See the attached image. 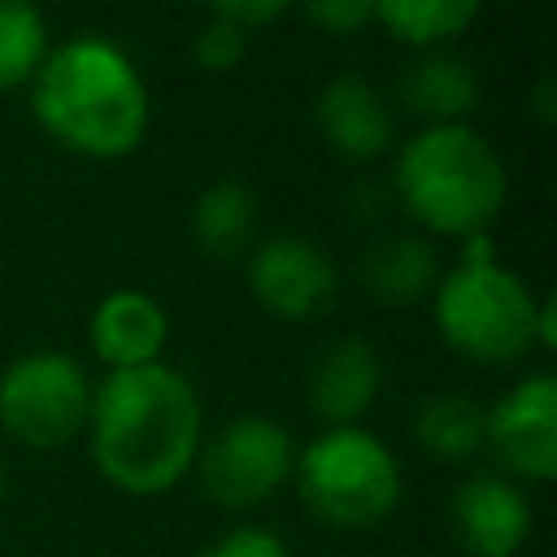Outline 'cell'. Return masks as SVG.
I'll use <instances>...</instances> for the list:
<instances>
[{
    "mask_svg": "<svg viewBox=\"0 0 557 557\" xmlns=\"http://www.w3.org/2000/svg\"><path fill=\"white\" fill-rule=\"evenodd\" d=\"M0 500H4V470H0Z\"/></svg>",
    "mask_w": 557,
    "mask_h": 557,
    "instance_id": "24",
    "label": "cell"
},
{
    "mask_svg": "<svg viewBox=\"0 0 557 557\" xmlns=\"http://www.w3.org/2000/svg\"><path fill=\"white\" fill-rule=\"evenodd\" d=\"M48 57V22L35 0H0V91L35 78Z\"/></svg>",
    "mask_w": 557,
    "mask_h": 557,
    "instance_id": "19",
    "label": "cell"
},
{
    "mask_svg": "<svg viewBox=\"0 0 557 557\" xmlns=\"http://www.w3.org/2000/svg\"><path fill=\"white\" fill-rule=\"evenodd\" d=\"M205 4L213 9V17L252 30V26H265V22L283 17V13H287L292 4H300V0H205Z\"/></svg>",
    "mask_w": 557,
    "mask_h": 557,
    "instance_id": "23",
    "label": "cell"
},
{
    "mask_svg": "<svg viewBox=\"0 0 557 557\" xmlns=\"http://www.w3.org/2000/svg\"><path fill=\"white\" fill-rule=\"evenodd\" d=\"M483 0H374V22L387 26L400 44L435 48L461 35L479 17Z\"/></svg>",
    "mask_w": 557,
    "mask_h": 557,
    "instance_id": "18",
    "label": "cell"
},
{
    "mask_svg": "<svg viewBox=\"0 0 557 557\" xmlns=\"http://www.w3.org/2000/svg\"><path fill=\"white\" fill-rule=\"evenodd\" d=\"M39 126L83 157H126L148 131V87L131 57L104 35H74L30 78Z\"/></svg>",
    "mask_w": 557,
    "mask_h": 557,
    "instance_id": "2",
    "label": "cell"
},
{
    "mask_svg": "<svg viewBox=\"0 0 557 557\" xmlns=\"http://www.w3.org/2000/svg\"><path fill=\"white\" fill-rule=\"evenodd\" d=\"M292 466H296L292 435L278 422L248 413L213 431L209 444H200L191 470L200 479V492L218 509H257L292 479Z\"/></svg>",
    "mask_w": 557,
    "mask_h": 557,
    "instance_id": "7",
    "label": "cell"
},
{
    "mask_svg": "<svg viewBox=\"0 0 557 557\" xmlns=\"http://www.w3.org/2000/svg\"><path fill=\"white\" fill-rule=\"evenodd\" d=\"M87 335H91L96 357L109 370H135V366L161 361L170 322H165V309L148 292L122 287V292H109L96 305Z\"/></svg>",
    "mask_w": 557,
    "mask_h": 557,
    "instance_id": "13",
    "label": "cell"
},
{
    "mask_svg": "<svg viewBox=\"0 0 557 557\" xmlns=\"http://www.w3.org/2000/svg\"><path fill=\"white\" fill-rule=\"evenodd\" d=\"M257 235V196L235 178L209 183L191 205V239L209 257H235Z\"/></svg>",
    "mask_w": 557,
    "mask_h": 557,
    "instance_id": "16",
    "label": "cell"
},
{
    "mask_svg": "<svg viewBox=\"0 0 557 557\" xmlns=\"http://www.w3.org/2000/svg\"><path fill=\"white\" fill-rule=\"evenodd\" d=\"M87 444L96 470L113 487L131 496L170 492L205 444L196 387L161 361L109 370L91 387Z\"/></svg>",
    "mask_w": 557,
    "mask_h": 557,
    "instance_id": "1",
    "label": "cell"
},
{
    "mask_svg": "<svg viewBox=\"0 0 557 557\" xmlns=\"http://www.w3.org/2000/svg\"><path fill=\"white\" fill-rule=\"evenodd\" d=\"M91 383L70 352H26L0 374V426L39 453L65 448L87 431Z\"/></svg>",
    "mask_w": 557,
    "mask_h": 557,
    "instance_id": "6",
    "label": "cell"
},
{
    "mask_svg": "<svg viewBox=\"0 0 557 557\" xmlns=\"http://www.w3.org/2000/svg\"><path fill=\"white\" fill-rule=\"evenodd\" d=\"M435 283H440V257L418 235H400L366 261V287L383 305H413L431 296Z\"/></svg>",
    "mask_w": 557,
    "mask_h": 557,
    "instance_id": "17",
    "label": "cell"
},
{
    "mask_svg": "<svg viewBox=\"0 0 557 557\" xmlns=\"http://www.w3.org/2000/svg\"><path fill=\"white\" fill-rule=\"evenodd\" d=\"M400 104L426 126H453L466 122L479 109V74L466 57L453 52H422L400 74Z\"/></svg>",
    "mask_w": 557,
    "mask_h": 557,
    "instance_id": "14",
    "label": "cell"
},
{
    "mask_svg": "<svg viewBox=\"0 0 557 557\" xmlns=\"http://www.w3.org/2000/svg\"><path fill=\"white\" fill-rule=\"evenodd\" d=\"M313 122L344 161H374L392 144V109L361 74H335L313 100Z\"/></svg>",
    "mask_w": 557,
    "mask_h": 557,
    "instance_id": "11",
    "label": "cell"
},
{
    "mask_svg": "<svg viewBox=\"0 0 557 557\" xmlns=\"http://www.w3.org/2000/svg\"><path fill=\"white\" fill-rule=\"evenodd\" d=\"M413 440L426 448V457L461 466L474 453L487 448V409L474 396L448 392V396H431L418 413H413Z\"/></svg>",
    "mask_w": 557,
    "mask_h": 557,
    "instance_id": "15",
    "label": "cell"
},
{
    "mask_svg": "<svg viewBox=\"0 0 557 557\" xmlns=\"http://www.w3.org/2000/svg\"><path fill=\"white\" fill-rule=\"evenodd\" d=\"M244 52H248V30L235 26V22H222V17L205 22V26L196 30V39H191L196 65H200V70H213V74L235 70V65L244 61Z\"/></svg>",
    "mask_w": 557,
    "mask_h": 557,
    "instance_id": "20",
    "label": "cell"
},
{
    "mask_svg": "<svg viewBox=\"0 0 557 557\" xmlns=\"http://www.w3.org/2000/svg\"><path fill=\"white\" fill-rule=\"evenodd\" d=\"M487 448L500 470L548 483L557 474V379L531 374L487 409Z\"/></svg>",
    "mask_w": 557,
    "mask_h": 557,
    "instance_id": "8",
    "label": "cell"
},
{
    "mask_svg": "<svg viewBox=\"0 0 557 557\" xmlns=\"http://www.w3.org/2000/svg\"><path fill=\"white\" fill-rule=\"evenodd\" d=\"M305 17L322 30V35H357L361 26L374 22V0H300Z\"/></svg>",
    "mask_w": 557,
    "mask_h": 557,
    "instance_id": "21",
    "label": "cell"
},
{
    "mask_svg": "<svg viewBox=\"0 0 557 557\" xmlns=\"http://www.w3.org/2000/svg\"><path fill=\"white\" fill-rule=\"evenodd\" d=\"M392 187L413 222L435 235H487L500 218L509 178L500 152L466 122L426 126L396 152Z\"/></svg>",
    "mask_w": 557,
    "mask_h": 557,
    "instance_id": "4",
    "label": "cell"
},
{
    "mask_svg": "<svg viewBox=\"0 0 557 557\" xmlns=\"http://www.w3.org/2000/svg\"><path fill=\"white\" fill-rule=\"evenodd\" d=\"M248 287L257 305L283 322H309L318 318L339 287L335 261L305 235H274L257 244L248 261Z\"/></svg>",
    "mask_w": 557,
    "mask_h": 557,
    "instance_id": "9",
    "label": "cell"
},
{
    "mask_svg": "<svg viewBox=\"0 0 557 557\" xmlns=\"http://www.w3.org/2000/svg\"><path fill=\"white\" fill-rule=\"evenodd\" d=\"M200 557H287V544H283L278 531L257 527V522H244V527L226 531L218 544H209Z\"/></svg>",
    "mask_w": 557,
    "mask_h": 557,
    "instance_id": "22",
    "label": "cell"
},
{
    "mask_svg": "<svg viewBox=\"0 0 557 557\" xmlns=\"http://www.w3.org/2000/svg\"><path fill=\"white\" fill-rule=\"evenodd\" d=\"M383 387V361L361 335H344L326 344L309 374V409L326 426H357V418L374 405Z\"/></svg>",
    "mask_w": 557,
    "mask_h": 557,
    "instance_id": "12",
    "label": "cell"
},
{
    "mask_svg": "<svg viewBox=\"0 0 557 557\" xmlns=\"http://www.w3.org/2000/svg\"><path fill=\"white\" fill-rule=\"evenodd\" d=\"M292 479L300 505L335 531L379 527L400 505V466L392 448L361 426H326L296 453Z\"/></svg>",
    "mask_w": 557,
    "mask_h": 557,
    "instance_id": "5",
    "label": "cell"
},
{
    "mask_svg": "<svg viewBox=\"0 0 557 557\" xmlns=\"http://www.w3.org/2000/svg\"><path fill=\"white\" fill-rule=\"evenodd\" d=\"M448 522L470 557H513L531 535V505L505 474H470L448 496Z\"/></svg>",
    "mask_w": 557,
    "mask_h": 557,
    "instance_id": "10",
    "label": "cell"
},
{
    "mask_svg": "<svg viewBox=\"0 0 557 557\" xmlns=\"http://www.w3.org/2000/svg\"><path fill=\"white\" fill-rule=\"evenodd\" d=\"M440 339L479 366H513L531 348H553V296L535 300L531 287L496 261L487 235L466 239L461 261L440 274L435 292Z\"/></svg>",
    "mask_w": 557,
    "mask_h": 557,
    "instance_id": "3",
    "label": "cell"
}]
</instances>
